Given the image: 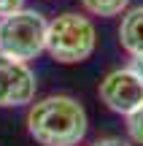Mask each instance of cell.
<instances>
[{
    "mask_svg": "<svg viewBox=\"0 0 143 146\" xmlns=\"http://www.w3.org/2000/svg\"><path fill=\"white\" fill-rule=\"evenodd\" d=\"M86 130V111L70 95H49L27 108V133L41 146H78Z\"/></svg>",
    "mask_w": 143,
    "mask_h": 146,
    "instance_id": "cell-1",
    "label": "cell"
},
{
    "mask_svg": "<svg viewBox=\"0 0 143 146\" xmlns=\"http://www.w3.org/2000/svg\"><path fill=\"white\" fill-rule=\"evenodd\" d=\"M97 30L89 16L65 11L54 16L46 27V52L59 65H78L95 54Z\"/></svg>",
    "mask_w": 143,
    "mask_h": 146,
    "instance_id": "cell-2",
    "label": "cell"
},
{
    "mask_svg": "<svg viewBox=\"0 0 143 146\" xmlns=\"http://www.w3.org/2000/svg\"><path fill=\"white\" fill-rule=\"evenodd\" d=\"M46 16L32 8H19L0 16V54L30 62L46 52Z\"/></svg>",
    "mask_w": 143,
    "mask_h": 146,
    "instance_id": "cell-3",
    "label": "cell"
},
{
    "mask_svg": "<svg viewBox=\"0 0 143 146\" xmlns=\"http://www.w3.org/2000/svg\"><path fill=\"white\" fill-rule=\"evenodd\" d=\"M97 95L105 103V108L127 116L143 103V78L132 68H116L103 76Z\"/></svg>",
    "mask_w": 143,
    "mask_h": 146,
    "instance_id": "cell-4",
    "label": "cell"
},
{
    "mask_svg": "<svg viewBox=\"0 0 143 146\" xmlns=\"http://www.w3.org/2000/svg\"><path fill=\"white\" fill-rule=\"evenodd\" d=\"M38 78L22 60L0 54V108H19L35 100Z\"/></svg>",
    "mask_w": 143,
    "mask_h": 146,
    "instance_id": "cell-5",
    "label": "cell"
},
{
    "mask_svg": "<svg viewBox=\"0 0 143 146\" xmlns=\"http://www.w3.org/2000/svg\"><path fill=\"white\" fill-rule=\"evenodd\" d=\"M119 43L130 57L143 54V5L124 11L122 25H119Z\"/></svg>",
    "mask_w": 143,
    "mask_h": 146,
    "instance_id": "cell-6",
    "label": "cell"
},
{
    "mask_svg": "<svg viewBox=\"0 0 143 146\" xmlns=\"http://www.w3.org/2000/svg\"><path fill=\"white\" fill-rule=\"evenodd\" d=\"M81 5H84L86 14L108 19V16L124 14V11H127V5H130V0H81Z\"/></svg>",
    "mask_w": 143,
    "mask_h": 146,
    "instance_id": "cell-7",
    "label": "cell"
},
{
    "mask_svg": "<svg viewBox=\"0 0 143 146\" xmlns=\"http://www.w3.org/2000/svg\"><path fill=\"white\" fill-rule=\"evenodd\" d=\"M127 135H130L132 143L143 146V103L132 111V114H127Z\"/></svg>",
    "mask_w": 143,
    "mask_h": 146,
    "instance_id": "cell-8",
    "label": "cell"
},
{
    "mask_svg": "<svg viewBox=\"0 0 143 146\" xmlns=\"http://www.w3.org/2000/svg\"><path fill=\"white\" fill-rule=\"evenodd\" d=\"M19 8H24V0H0V16H8Z\"/></svg>",
    "mask_w": 143,
    "mask_h": 146,
    "instance_id": "cell-9",
    "label": "cell"
},
{
    "mask_svg": "<svg viewBox=\"0 0 143 146\" xmlns=\"http://www.w3.org/2000/svg\"><path fill=\"white\" fill-rule=\"evenodd\" d=\"M92 146H130V141H124V138H100Z\"/></svg>",
    "mask_w": 143,
    "mask_h": 146,
    "instance_id": "cell-10",
    "label": "cell"
},
{
    "mask_svg": "<svg viewBox=\"0 0 143 146\" xmlns=\"http://www.w3.org/2000/svg\"><path fill=\"white\" fill-rule=\"evenodd\" d=\"M130 68H132V70L143 78V54H135V57H132V65H130Z\"/></svg>",
    "mask_w": 143,
    "mask_h": 146,
    "instance_id": "cell-11",
    "label": "cell"
}]
</instances>
